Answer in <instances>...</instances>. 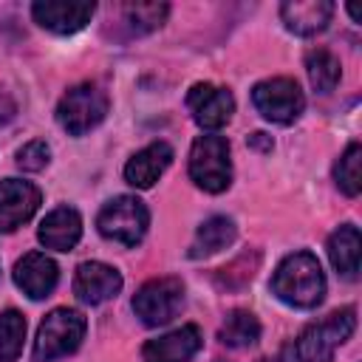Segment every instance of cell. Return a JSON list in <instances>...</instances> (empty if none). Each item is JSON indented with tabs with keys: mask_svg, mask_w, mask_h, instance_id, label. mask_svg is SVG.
Returning <instances> with one entry per match:
<instances>
[{
	"mask_svg": "<svg viewBox=\"0 0 362 362\" xmlns=\"http://www.w3.org/2000/svg\"><path fill=\"white\" fill-rule=\"evenodd\" d=\"M272 291L294 308H314L325 297V274L311 252H294L280 260L272 277Z\"/></svg>",
	"mask_w": 362,
	"mask_h": 362,
	"instance_id": "cell-1",
	"label": "cell"
},
{
	"mask_svg": "<svg viewBox=\"0 0 362 362\" xmlns=\"http://www.w3.org/2000/svg\"><path fill=\"white\" fill-rule=\"evenodd\" d=\"M356 328V308L345 305L325 320L308 325L288 348H286V362H331L334 351L351 339Z\"/></svg>",
	"mask_w": 362,
	"mask_h": 362,
	"instance_id": "cell-2",
	"label": "cell"
},
{
	"mask_svg": "<svg viewBox=\"0 0 362 362\" xmlns=\"http://www.w3.org/2000/svg\"><path fill=\"white\" fill-rule=\"evenodd\" d=\"M85 337V317L76 308H54L37 328L34 339V362H54L79 348Z\"/></svg>",
	"mask_w": 362,
	"mask_h": 362,
	"instance_id": "cell-3",
	"label": "cell"
},
{
	"mask_svg": "<svg viewBox=\"0 0 362 362\" xmlns=\"http://www.w3.org/2000/svg\"><path fill=\"white\" fill-rule=\"evenodd\" d=\"M189 178L204 192H223L232 184L229 141L218 133H204L189 150Z\"/></svg>",
	"mask_w": 362,
	"mask_h": 362,
	"instance_id": "cell-4",
	"label": "cell"
},
{
	"mask_svg": "<svg viewBox=\"0 0 362 362\" xmlns=\"http://www.w3.org/2000/svg\"><path fill=\"white\" fill-rule=\"evenodd\" d=\"M105 116H107V93L93 82L74 85L71 90H65V96L57 105V122L71 136H85Z\"/></svg>",
	"mask_w": 362,
	"mask_h": 362,
	"instance_id": "cell-5",
	"label": "cell"
},
{
	"mask_svg": "<svg viewBox=\"0 0 362 362\" xmlns=\"http://www.w3.org/2000/svg\"><path fill=\"white\" fill-rule=\"evenodd\" d=\"M96 226L107 240H116L122 246H136L150 226V212L144 201H139L136 195H116L99 209Z\"/></svg>",
	"mask_w": 362,
	"mask_h": 362,
	"instance_id": "cell-6",
	"label": "cell"
},
{
	"mask_svg": "<svg viewBox=\"0 0 362 362\" xmlns=\"http://www.w3.org/2000/svg\"><path fill=\"white\" fill-rule=\"evenodd\" d=\"M181 305H184V283L178 277H153L133 297L136 317L150 328L170 322L181 311Z\"/></svg>",
	"mask_w": 362,
	"mask_h": 362,
	"instance_id": "cell-7",
	"label": "cell"
},
{
	"mask_svg": "<svg viewBox=\"0 0 362 362\" xmlns=\"http://www.w3.org/2000/svg\"><path fill=\"white\" fill-rule=\"evenodd\" d=\"M252 102L257 113L274 124H291L294 119H300L305 107V96L300 85L288 76H272V79L257 82L252 88Z\"/></svg>",
	"mask_w": 362,
	"mask_h": 362,
	"instance_id": "cell-8",
	"label": "cell"
},
{
	"mask_svg": "<svg viewBox=\"0 0 362 362\" xmlns=\"http://www.w3.org/2000/svg\"><path fill=\"white\" fill-rule=\"evenodd\" d=\"M187 107L198 127L204 130H221L235 110V99L226 88H218L212 82H198L187 93Z\"/></svg>",
	"mask_w": 362,
	"mask_h": 362,
	"instance_id": "cell-9",
	"label": "cell"
},
{
	"mask_svg": "<svg viewBox=\"0 0 362 362\" xmlns=\"http://www.w3.org/2000/svg\"><path fill=\"white\" fill-rule=\"evenodd\" d=\"M93 11H96L93 3H76V0H37L31 6L34 23L42 25L45 31H54V34L82 31L90 23Z\"/></svg>",
	"mask_w": 362,
	"mask_h": 362,
	"instance_id": "cell-10",
	"label": "cell"
},
{
	"mask_svg": "<svg viewBox=\"0 0 362 362\" xmlns=\"http://www.w3.org/2000/svg\"><path fill=\"white\" fill-rule=\"evenodd\" d=\"M40 189L31 181L3 178L0 181V232H14L40 209Z\"/></svg>",
	"mask_w": 362,
	"mask_h": 362,
	"instance_id": "cell-11",
	"label": "cell"
},
{
	"mask_svg": "<svg viewBox=\"0 0 362 362\" xmlns=\"http://www.w3.org/2000/svg\"><path fill=\"white\" fill-rule=\"evenodd\" d=\"M122 291V274L99 260H88L76 266L74 274V294L85 303V305H99L113 300Z\"/></svg>",
	"mask_w": 362,
	"mask_h": 362,
	"instance_id": "cell-12",
	"label": "cell"
},
{
	"mask_svg": "<svg viewBox=\"0 0 362 362\" xmlns=\"http://www.w3.org/2000/svg\"><path fill=\"white\" fill-rule=\"evenodd\" d=\"M204 345L198 325H181L141 348V362H189Z\"/></svg>",
	"mask_w": 362,
	"mask_h": 362,
	"instance_id": "cell-13",
	"label": "cell"
},
{
	"mask_svg": "<svg viewBox=\"0 0 362 362\" xmlns=\"http://www.w3.org/2000/svg\"><path fill=\"white\" fill-rule=\"evenodd\" d=\"M59 280V269L57 263L42 255V252H28L17 260L14 266V283L17 288H23V294H28L31 300H42L54 291Z\"/></svg>",
	"mask_w": 362,
	"mask_h": 362,
	"instance_id": "cell-14",
	"label": "cell"
},
{
	"mask_svg": "<svg viewBox=\"0 0 362 362\" xmlns=\"http://www.w3.org/2000/svg\"><path fill=\"white\" fill-rule=\"evenodd\" d=\"M331 14H334V3L328 0H288L280 6V17L286 28L297 37H314L325 31Z\"/></svg>",
	"mask_w": 362,
	"mask_h": 362,
	"instance_id": "cell-15",
	"label": "cell"
},
{
	"mask_svg": "<svg viewBox=\"0 0 362 362\" xmlns=\"http://www.w3.org/2000/svg\"><path fill=\"white\" fill-rule=\"evenodd\" d=\"M170 164H173V147L167 141H153L124 164V181L136 189H147L164 175Z\"/></svg>",
	"mask_w": 362,
	"mask_h": 362,
	"instance_id": "cell-16",
	"label": "cell"
},
{
	"mask_svg": "<svg viewBox=\"0 0 362 362\" xmlns=\"http://www.w3.org/2000/svg\"><path fill=\"white\" fill-rule=\"evenodd\" d=\"M37 235H40V243L45 249L71 252L82 238V218L74 206H57L42 218Z\"/></svg>",
	"mask_w": 362,
	"mask_h": 362,
	"instance_id": "cell-17",
	"label": "cell"
},
{
	"mask_svg": "<svg viewBox=\"0 0 362 362\" xmlns=\"http://www.w3.org/2000/svg\"><path fill=\"white\" fill-rule=\"evenodd\" d=\"M359 252H362V238L354 223H342L331 238H328V257L331 266L345 277L356 280L359 274Z\"/></svg>",
	"mask_w": 362,
	"mask_h": 362,
	"instance_id": "cell-18",
	"label": "cell"
},
{
	"mask_svg": "<svg viewBox=\"0 0 362 362\" xmlns=\"http://www.w3.org/2000/svg\"><path fill=\"white\" fill-rule=\"evenodd\" d=\"M232 240H235V221L226 215H212L198 226L192 246H189V257H209L226 249Z\"/></svg>",
	"mask_w": 362,
	"mask_h": 362,
	"instance_id": "cell-19",
	"label": "cell"
},
{
	"mask_svg": "<svg viewBox=\"0 0 362 362\" xmlns=\"http://www.w3.org/2000/svg\"><path fill=\"white\" fill-rule=\"evenodd\" d=\"M170 14L167 3H124L119 6V17L122 25L127 28V37H141L156 31Z\"/></svg>",
	"mask_w": 362,
	"mask_h": 362,
	"instance_id": "cell-20",
	"label": "cell"
},
{
	"mask_svg": "<svg viewBox=\"0 0 362 362\" xmlns=\"http://www.w3.org/2000/svg\"><path fill=\"white\" fill-rule=\"evenodd\" d=\"M218 339L229 348H249L260 339V322L252 311H229L218 331Z\"/></svg>",
	"mask_w": 362,
	"mask_h": 362,
	"instance_id": "cell-21",
	"label": "cell"
},
{
	"mask_svg": "<svg viewBox=\"0 0 362 362\" xmlns=\"http://www.w3.org/2000/svg\"><path fill=\"white\" fill-rule=\"evenodd\" d=\"M305 71L317 93H331L339 82V59L328 48H314L305 54Z\"/></svg>",
	"mask_w": 362,
	"mask_h": 362,
	"instance_id": "cell-22",
	"label": "cell"
},
{
	"mask_svg": "<svg viewBox=\"0 0 362 362\" xmlns=\"http://www.w3.org/2000/svg\"><path fill=\"white\" fill-rule=\"evenodd\" d=\"M359 167H362V147H359V141H351L345 147V153L339 156V161L334 164V181L351 198H356L362 189V170Z\"/></svg>",
	"mask_w": 362,
	"mask_h": 362,
	"instance_id": "cell-23",
	"label": "cell"
},
{
	"mask_svg": "<svg viewBox=\"0 0 362 362\" xmlns=\"http://www.w3.org/2000/svg\"><path fill=\"white\" fill-rule=\"evenodd\" d=\"M25 320L17 308L0 311V362H14L23 354Z\"/></svg>",
	"mask_w": 362,
	"mask_h": 362,
	"instance_id": "cell-24",
	"label": "cell"
},
{
	"mask_svg": "<svg viewBox=\"0 0 362 362\" xmlns=\"http://www.w3.org/2000/svg\"><path fill=\"white\" fill-rule=\"evenodd\" d=\"M48 156H51L48 144L40 141V139H34V141H28V144H23V147L17 150V167L37 173V170H42V167L48 164Z\"/></svg>",
	"mask_w": 362,
	"mask_h": 362,
	"instance_id": "cell-25",
	"label": "cell"
},
{
	"mask_svg": "<svg viewBox=\"0 0 362 362\" xmlns=\"http://www.w3.org/2000/svg\"><path fill=\"white\" fill-rule=\"evenodd\" d=\"M348 14H351L354 23H359V8H356V6H348Z\"/></svg>",
	"mask_w": 362,
	"mask_h": 362,
	"instance_id": "cell-26",
	"label": "cell"
},
{
	"mask_svg": "<svg viewBox=\"0 0 362 362\" xmlns=\"http://www.w3.org/2000/svg\"><path fill=\"white\" fill-rule=\"evenodd\" d=\"M215 362H226V359H215Z\"/></svg>",
	"mask_w": 362,
	"mask_h": 362,
	"instance_id": "cell-27",
	"label": "cell"
},
{
	"mask_svg": "<svg viewBox=\"0 0 362 362\" xmlns=\"http://www.w3.org/2000/svg\"><path fill=\"white\" fill-rule=\"evenodd\" d=\"M260 362H266V359H260Z\"/></svg>",
	"mask_w": 362,
	"mask_h": 362,
	"instance_id": "cell-28",
	"label": "cell"
}]
</instances>
